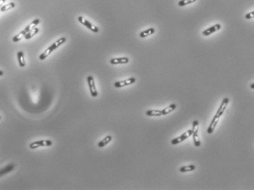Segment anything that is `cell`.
Listing matches in <instances>:
<instances>
[{
	"label": "cell",
	"mask_w": 254,
	"mask_h": 190,
	"mask_svg": "<svg viewBox=\"0 0 254 190\" xmlns=\"http://www.w3.org/2000/svg\"><path fill=\"white\" fill-rule=\"evenodd\" d=\"M39 23H40V19H35V20L31 22V23H29V25L27 26V27H26L25 29H24V30H25L27 32H29L30 30H31V29H33L34 28H35V27H36L39 24Z\"/></svg>",
	"instance_id": "cell-14"
},
{
	"label": "cell",
	"mask_w": 254,
	"mask_h": 190,
	"mask_svg": "<svg viewBox=\"0 0 254 190\" xmlns=\"http://www.w3.org/2000/svg\"><path fill=\"white\" fill-rule=\"evenodd\" d=\"M112 137L111 135H107L106 137H105L104 139H103L101 141H100L97 144V146L100 147V148H103V147L105 146L106 145H108L109 144L110 142L112 141Z\"/></svg>",
	"instance_id": "cell-12"
},
{
	"label": "cell",
	"mask_w": 254,
	"mask_h": 190,
	"mask_svg": "<svg viewBox=\"0 0 254 190\" xmlns=\"http://www.w3.org/2000/svg\"><path fill=\"white\" fill-rule=\"evenodd\" d=\"M52 145V141L49 140H38V141L33 142L29 145L30 148L31 149H35L40 146H51Z\"/></svg>",
	"instance_id": "cell-4"
},
{
	"label": "cell",
	"mask_w": 254,
	"mask_h": 190,
	"mask_svg": "<svg viewBox=\"0 0 254 190\" xmlns=\"http://www.w3.org/2000/svg\"><path fill=\"white\" fill-rule=\"evenodd\" d=\"M220 28H221V25L219 24V23H217L215 25L212 26V27H209V28L204 30V31L202 32V34L203 35H204V36H209V35L212 34V33L215 32V31H217L218 30L220 29Z\"/></svg>",
	"instance_id": "cell-8"
},
{
	"label": "cell",
	"mask_w": 254,
	"mask_h": 190,
	"mask_svg": "<svg viewBox=\"0 0 254 190\" xmlns=\"http://www.w3.org/2000/svg\"><path fill=\"white\" fill-rule=\"evenodd\" d=\"M196 0H180L179 2H178V5L180 7L186 6V5H189V4L193 3L194 2H196Z\"/></svg>",
	"instance_id": "cell-23"
},
{
	"label": "cell",
	"mask_w": 254,
	"mask_h": 190,
	"mask_svg": "<svg viewBox=\"0 0 254 190\" xmlns=\"http://www.w3.org/2000/svg\"><path fill=\"white\" fill-rule=\"evenodd\" d=\"M253 16H254V11H252V12H250L249 13H248V14L245 15V17L246 19H251V18H253Z\"/></svg>",
	"instance_id": "cell-24"
},
{
	"label": "cell",
	"mask_w": 254,
	"mask_h": 190,
	"mask_svg": "<svg viewBox=\"0 0 254 190\" xmlns=\"http://www.w3.org/2000/svg\"><path fill=\"white\" fill-rule=\"evenodd\" d=\"M191 135H192V129H190V130H188L187 132H185L184 134H182V135L179 136V137L173 139V140H171V144H172V145H177V144H180V143H182V141L185 140L186 139L189 138Z\"/></svg>",
	"instance_id": "cell-5"
},
{
	"label": "cell",
	"mask_w": 254,
	"mask_h": 190,
	"mask_svg": "<svg viewBox=\"0 0 254 190\" xmlns=\"http://www.w3.org/2000/svg\"><path fill=\"white\" fill-rule=\"evenodd\" d=\"M154 32H155V29L149 28V29H148L141 31V32L139 34V36L141 37V38H146V37L149 36V35H151V34H154Z\"/></svg>",
	"instance_id": "cell-18"
},
{
	"label": "cell",
	"mask_w": 254,
	"mask_h": 190,
	"mask_svg": "<svg viewBox=\"0 0 254 190\" xmlns=\"http://www.w3.org/2000/svg\"><path fill=\"white\" fill-rule=\"evenodd\" d=\"M38 32H39V29L37 28V27H35V28H34V29H33L30 30V31H29V32H27V34H26V36H25V38H25V39H27V40L31 39V38H32V37L35 36V34H38Z\"/></svg>",
	"instance_id": "cell-19"
},
{
	"label": "cell",
	"mask_w": 254,
	"mask_h": 190,
	"mask_svg": "<svg viewBox=\"0 0 254 190\" xmlns=\"http://www.w3.org/2000/svg\"><path fill=\"white\" fill-rule=\"evenodd\" d=\"M14 167H15V165H13V164H11V165H8V166H6L5 168L0 170V176H3V175L6 174V173L12 171Z\"/></svg>",
	"instance_id": "cell-17"
},
{
	"label": "cell",
	"mask_w": 254,
	"mask_h": 190,
	"mask_svg": "<svg viewBox=\"0 0 254 190\" xmlns=\"http://www.w3.org/2000/svg\"><path fill=\"white\" fill-rule=\"evenodd\" d=\"M196 169V166L193 165H188V166H184L179 168V171L181 173H185V172H190L193 171V170Z\"/></svg>",
	"instance_id": "cell-21"
},
{
	"label": "cell",
	"mask_w": 254,
	"mask_h": 190,
	"mask_svg": "<svg viewBox=\"0 0 254 190\" xmlns=\"http://www.w3.org/2000/svg\"><path fill=\"white\" fill-rule=\"evenodd\" d=\"M220 116H221L220 115V114H217V113L215 114V116H214L213 118H212L210 124L209 126L208 129H207V133H208V134H212V133H213L214 129H215V126H217V124H218Z\"/></svg>",
	"instance_id": "cell-7"
},
{
	"label": "cell",
	"mask_w": 254,
	"mask_h": 190,
	"mask_svg": "<svg viewBox=\"0 0 254 190\" xmlns=\"http://www.w3.org/2000/svg\"><path fill=\"white\" fill-rule=\"evenodd\" d=\"M176 108H177V105H176V104L170 105L168 106V107H167L166 108H165V109H163V111H161L162 115L166 116V115H167V114L170 113L171 112L174 111V110L176 109Z\"/></svg>",
	"instance_id": "cell-16"
},
{
	"label": "cell",
	"mask_w": 254,
	"mask_h": 190,
	"mask_svg": "<svg viewBox=\"0 0 254 190\" xmlns=\"http://www.w3.org/2000/svg\"><path fill=\"white\" fill-rule=\"evenodd\" d=\"M27 34V32L25 31V30L24 29V30H23V31H21L20 33H18V34L17 35H16V36H15V37H13V41L14 42H18V41L21 40L23 39V38H25L26 34Z\"/></svg>",
	"instance_id": "cell-15"
},
{
	"label": "cell",
	"mask_w": 254,
	"mask_h": 190,
	"mask_svg": "<svg viewBox=\"0 0 254 190\" xmlns=\"http://www.w3.org/2000/svg\"><path fill=\"white\" fill-rule=\"evenodd\" d=\"M17 57H18V61L19 66L21 67H24L26 65V62L25 59H24V53L22 51H18L17 53Z\"/></svg>",
	"instance_id": "cell-13"
},
{
	"label": "cell",
	"mask_w": 254,
	"mask_h": 190,
	"mask_svg": "<svg viewBox=\"0 0 254 190\" xmlns=\"http://www.w3.org/2000/svg\"><path fill=\"white\" fill-rule=\"evenodd\" d=\"M5 1H6V0H0V8H1L2 6H3L4 4H5Z\"/></svg>",
	"instance_id": "cell-25"
},
{
	"label": "cell",
	"mask_w": 254,
	"mask_h": 190,
	"mask_svg": "<svg viewBox=\"0 0 254 190\" xmlns=\"http://www.w3.org/2000/svg\"><path fill=\"white\" fill-rule=\"evenodd\" d=\"M3 74H4L3 71H2V70H0V76H2V75H3Z\"/></svg>",
	"instance_id": "cell-26"
},
{
	"label": "cell",
	"mask_w": 254,
	"mask_h": 190,
	"mask_svg": "<svg viewBox=\"0 0 254 190\" xmlns=\"http://www.w3.org/2000/svg\"><path fill=\"white\" fill-rule=\"evenodd\" d=\"M87 83L88 85H89V88H90V94H91L92 97H97L98 93H97V89H96L95 86V83H94V78L92 76L90 75V76L87 77Z\"/></svg>",
	"instance_id": "cell-3"
},
{
	"label": "cell",
	"mask_w": 254,
	"mask_h": 190,
	"mask_svg": "<svg viewBox=\"0 0 254 190\" xmlns=\"http://www.w3.org/2000/svg\"><path fill=\"white\" fill-rule=\"evenodd\" d=\"M229 98L226 97V98L223 99V102H222L221 105H220V106L219 109L218 110V111H217L216 113L220 114V116L223 115V113H224V111H226V108H227V105H228V104H229Z\"/></svg>",
	"instance_id": "cell-10"
},
{
	"label": "cell",
	"mask_w": 254,
	"mask_h": 190,
	"mask_svg": "<svg viewBox=\"0 0 254 190\" xmlns=\"http://www.w3.org/2000/svg\"><path fill=\"white\" fill-rule=\"evenodd\" d=\"M199 123L198 121H193V129H192V135H193V142L194 145L196 147H199L201 146V141L199 140V137L198 135V132H199Z\"/></svg>",
	"instance_id": "cell-1"
},
{
	"label": "cell",
	"mask_w": 254,
	"mask_h": 190,
	"mask_svg": "<svg viewBox=\"0 0 254 190\" xmlns=\"http://www.w3.org/2000/svg\"><path fill=\"white\" fill-rule=\"evenodd\" d=\"M251 89H254V83H252V84H251Z\"/></svg>",
	"instance_id": "cell-27"
},
{
	"label": "cell",
	"mask_w": 254,
	"mask_h": 190,
	"mask_svg": "<svg viewBox=\"0 0 254 190\" xmlns=\"http://www.w3.org/2000/svg\"><path fill=\"white\" fill-rule=\"evenodd\" d=\"M136 78H130L127 80H125L123 81H117V82L114 83V86L116 88H122L124 87V86H129V85H131L133 83L136 82Z\"/></svg>",
	"instance_id": "cell-6"
},
{
	"label": "cell",
	"mask_w": 254,
	"mask_h": 190,
	"mask_svg": "<svg viewBox=\"0 0 254 190\" xmlns=\"http://www.w3.org/2000/svg\"><path fill=\"white\" fill-rule=\"evenodd\" d=\"M16 7V4L14 2H10L9 4H7V5H4L3 6H2L0 8V11L1 12H5V11H8L9 10L13 9Z\"/></svg>",
	"instance_id": "cell-20"
},
{
	"label": "cell",
	"mask_w": 254,
	"mask_h": 190,
	"mask_svg": "<svg viewBox=\"0 0 254 190\" xmlns=\"http://www.w3.org/2000/svg\"><path fill=\"white\" fill-rule=\"evenodd\" d=\"M129 62V59L127 57H121V58H114L110 60V63L112 64H127Z\"/></svg>",
	"instance_id": "cell-9"
},
{
	"label": "cell",
	"mask_w": 254,
	"mask_h": 190,
	"mask_svg": "<svg viewBox=\"0 0 254 190\" xmlns=\"http://www.w3.org/2000/svg\"><path fill=\"white\" fill-rule=\"evenodd\" d=\"M65 42H66V38H60V39H59L58 40L56 41V42H53V43L52 44L51 46H49V48L50 49V50L52 52H53V51L56 50L57 49H58L60 45H62L63 43H64Z\"/></svg>",
	"instance_id": "cell-11"
},
{
	"label": "cell",
	"mask_w": 254,
	"mask_h": 190,
	"mask_svg": "<svg viewBox=\"0 0 254 190\" xmlns=\"http://www.w3.org/2000/svg\"><path fill=\"white\" fill-rule=\"evenodd\" d=\"M1 118H2V117H1V116H0V119H1Z\"/></svg>",
	"instance_id": "cell-28"
},
{
	"label": "cell",
	"mask_w": 254,
	"mask_h": 190,
	"mask_svg": "<svg viewBox=\"0 0 254 190\" xmlns=\"http://www.w3.org/2000/svg\"><path fill=\"white\" fill-rule=\"evenodd\" d=\"M78 21H79L81 24H83L84 26L87 27L89 29L91 30L92 31H93V32L94 33L99 32L98 27L94 26V24H92V23H91V22H90L88 20H86V18H84L82 17V16H79V17L78 18Z\"/></svg>",
	"instance_id": "cell-2"
},
{
	"label": "cell",
	"mask_w": 254,
	"mask_h": 190,
	"mask_svg": "<svg viewBox=\"0 0 254 190\" xmlns=\"http://www.w3.org/2000/svg\"><path fill=\"white\" fill-rule=\"evenodd\" d=\"M146 114L149 116H160L162 115L161 111H157V110H149L146 112Z\"/></svg>",
	"instance_id": "cell-22"
}]
</instances>
